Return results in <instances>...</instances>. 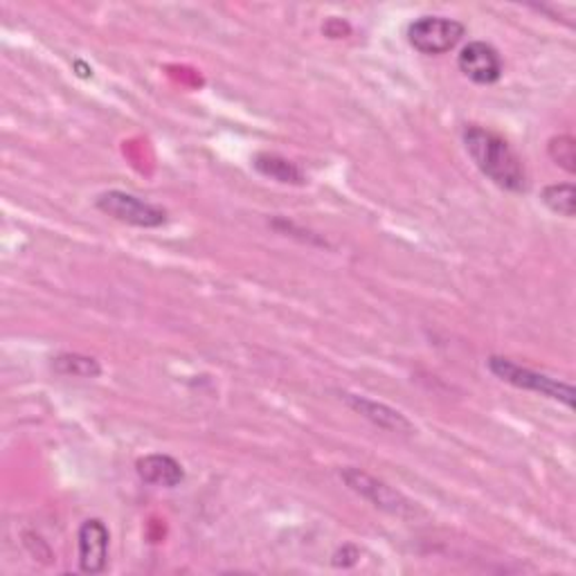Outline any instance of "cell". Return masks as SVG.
Masks as SVG:
<instances>
[{
  "mask_svg": "<svg viewBox=\"0 0 576 576\" xmlns=\"http://www.w3.org/2000/svg\"><path fill=\"white\" fill-rule=\"evenodd\" d=\"M252 165L261 176L272 178L277 182H284V185H302L305 182V173L300 171V167L277 153H257Z\"/></svg>",
  "mask_w": 576,
  "mask_h": 576,
  "instance_id": "cell-10",
  "label": "cell"
},
{
  "mask_svg": "<svg viewBox=\"0 0 576 576\" xmlns=\"http://www.w3.org/2000/svg\"><path fill=\"white\" fill-rule=\"evenodd\" d=\"M136 470L142 483L153 487H165V489H176L185 479V470L180 461H176L171 455H160V453L140 457L136 464Z\"/></svg>",
  "mask_w": 576,
  "mask_h": 576,
  "instance_id": "cell-9",
  "label": "cell"
},
{
  "mask_svg": "<svg viewBox=\"0 0 576 576\" xmlns=\"http://www.w3.org/2000/svg\"><path fill=\"white\" fill-rule=\"evenodd\" d=\"M464 34V23L446 17H421L408 26V43L428 57L450 52Z\"/></svg>",
  "mask_w": 576,
  "mask_h": 576,
  "instance_id": "cell-5",
  "label": "cell"
},
{
  "mask_svg": "<svg viewBox=\"0 0 576 576\" xmlns=\"http://www.w3.org/2000/svg\"><path fill=\"white\" fill-rule=\"evenodd\" d=\"M52 369L59 376H75V378H98L102 374L100 363L90 358V356H81V354H61L52 360Z\"/></svg>",
  "mask_w": 576,
  "mask_h": 576,
  "instance_id": "cell-12",
  "label": "cell"
},
{
  "mask_svg": "<svg viewBox=\"0 0 576 576\" xmlns=\"http://www.w3.org/2000/svg\"><path fill=\"white\" fill-rule=\"evenodd\" d=\"M342 399L347 401V406L351 410H356L360 417H365L367 421H371L374 426H378L380 430H388V433H406L410 435L415 428L413 424L406 419V415H401L399 410L386 406V404H378L358 395H342Z\"/></svg>",
  "mask_w": 576,
  "mask_h": 576,
  "instance_id": "cell-8",
  "label": "cell"
},
{
  "mask_svg": "<svg viewBox=\"0 0 576 576\" xmlns=\"http://www.w3.org/2000/svg\"><path fill=\"white\" fill-rule=\"evenodd\" d=\"M464 147L475 167L500 189L523 195L527 191V171L520 156L498 133L483 127H466Z\"/></svg>",
  "mask_w": 576,
  "mask_h": 576,
  "instance_id": "cell-1",
  "label": "cell"
},
{
  "mask_svg": "<svg viewBox=\"0 0 576 576\" xmlns=\"http://www.w3.org/2000/svg\"><path fill=\"white\" fill-rule=\"evenodd\" d=\"M340 477L354 494H358L380 512L393 514L397 518H413L417 514V507L413 500H408L401 491L393 489L386 483H380V479L371 477L360 468H351V466L342 468Z\"/></svg>",
  "mask_w": 576,
  "mask_h": 576,
  "instance_id": "cell-3",
  "label": "cell"
},
{
  "mask_svg": "<svg viewBox=\"0 0 576 576\" xmlns=\"http://www.w3.org/2000/svg\"><path fill=\"white\" fill-rule=\"evenodd\" d=\"M95 206L107 217L136 228H160L167 224V210L140 197L127 195V191L120 189L105 191V195L98 197V203Z\"/></svg>",
  "mask_w": 576,
  "mask_h": 576,
  "instance_id": "cell-4",
  "label": "cell"
},
{
  "mask_svg": "<svg viewBox=\"0 0 576 576\" xmlns=\"http://www.w3.org/2000/svg\"><path fill=\"white\" fill-rule=\"evenodd\" d=\"M109 527L100 518H90L79 527L77 552L79 569L83 574H102L109 565Z\"/></svg>",
  "mask_w": 576,
  "mask_h": 576,
  "instance_id": "cell-7",
  "label": "cell"
},
{
  "mask_svg": "<svg viewBox=\"0 0 576 576\" xmlns=\"http://www.w3.org/2000/svg\"><path fill=\"white\" fill-rule=\"evenodd\" d=\"M457 66L464 77L479 86H491L500 81L505 72L500 52L487 41H470L468 46H464L457 57Z\"/></svg>",
  "mask_w": 576,
  "mask_h": 576,
  "instance_id": "cell-6",
  "label": "cell"
},
{
  "mask_svg": "<svg viewBox=\"0 0 576 576\" xmlns=\"http://www.w3.org/2000/svg\"><path fill=\"white\" fill-rule=\"evenodd\" d=\"M549 158L567 173L576 171V140L572 136H556L547 145Z\"/></svg>",
  "mask_w": 576,
  "mask_h": 576,
  "instance_id": "cell-13",
  "label": "cell"
},
{
  "mask_svg": "<svg viewBox=\"0 0 576 576\" xmlns=\"http://www.w3.org/2000/svg\"><path fill=\"white\" fill-rule=\"evenodd\" d=\"M543 203L558 217L574 219L576 215V189L572 182H556L547 185L540 195Z\"/></svg>",
  "mask_w": 576,
  "mask_h": 576,
  "instance_id": "cell-11",
  "label": "cell"
},
{
  "mask_svg": "<svg viewBox=\"0 0 576 576\" xmlns=\"http://www.w3.org/2000/svg\"><path fill=\"white\" fill-rule=\"evenodd\" d=\"M489 369L494 376H498L500 380L509 383V386L518 388V390H527V393H536L540 397H547L552 401L563 404L565 408H574V388L565 380L552 378L547 374H540L536 369H529L512 358L505 356H491L487 360Z\"/></svg>",
  "mask_w": 576,
  "mask_h": 576,
  "instance_id": "cell-2",
  "label": "cell"
}]
</instances>
